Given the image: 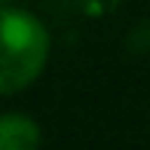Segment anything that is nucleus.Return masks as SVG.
<instances>
[{
    "instance_id": "1",
    "label": "nucleus",
    "mask_w": 150,
    "mask_h": 150,
    "mask_svg": "<svg viewBox=\"0 0 150 150\" xmlns=\"http://www.w3.org/2000/svg\"><path fill=\"white\" fill-rule=\"evenodd\" d=\"M0 37H3V67H0V92L16 95L28 89L49 58V34L43 22L34 18L25 9H3L0 22Z\"/></svg>"
},
{
    "instance_id": "2",
    "label": "nucleus",
    "mask_w": 150,
    "mask_h": 150,
    "mask_svg": "<svg viewBox=\"0 0 150 150\" xmlns=\"http://www.w3.org/2000/svg\"><path fill=\"white\" fill-rule=\"evenodd\" d=\"M40 126L25 113H6L0 120V150H37Z\"/></svg>"
}]
</instances>
